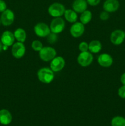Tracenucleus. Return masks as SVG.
Returning <instances> with one entry per match:
<instances>
[{
  "label": "nucleus",
  "mask_w": 125,
  "mask_h": 126,
  "mask_svg": "<svg viewBox=\"0 0 125 126\" xmlns=\"http://www.w3.org/2000/svg\"><path fill=\"white\" fill-rule=\"evenodd\" d=\"M87 2L88 4L90 5L91 6H98L100 2V0H87Z\"/></svg>",
  "instance_id": "bb28decb"
},
{
  "label": "nucleus",
  "mask_w": 125,
  "mask_h": 126,
  "mask_svg": "<svg viewBox=\"0 0 125 126\" xmlns=\"http://www.w3.org/2000/svg\"><path fill=\"white\" fill-rule=\"evenodd\" d=\"M1 19H0V25H1Z\"/></svg>",
  "instance_id": "7c9ffc66"
},
{
  "label": "nucleus",
  "mask_w": 125,
  "mask_h": 126,
  "mask_svg": "<svg viewBox=\"0 0 125 126\" xmlns=\"http://www.w3.org/2000/svg\"><path fill=\"white\" fill-rule=\"evenodd\" d=\"M125 39V33L121 30H116L112 32L110 36V42L114 45H120L123 43Z\"/></svg>",
  "instance_id": "9d476101"
},
{
  "label": "nucleus",
  "mask_w": 125,
  "mask_h": 126,
  "mask_svg": "<svg viewBox=\"0 0 125 126\" xmlns=\"http://www.w3.org/2000/svg\"><path fill=\"white\" fill-rule=\"evenodd\" d=\"M120 81L123 85H125V73H123L120 77Z\"/></svg>",
  "instance_id": "c85d7f7f"
},
{
  "label": "nucleus",
  "mask_w": 125,
  "mask_h": 126,
  "mask_svg": "<svg viewBox=\"0 0 125 126\" xmlns=\"http://www.w3.org/2000/svg\"><path fill=\"white\" fill-rule=\"evenodd\" d=\"M64 16L66 20L68 22L71 23H74L77 21L78 18V15L75 11L73 9H66Z\"/></svg>",
  "instance_id": "f3484780"
},
{
  "label": "nucleus",
  "mask_w": 125,
  "mask_h": 126,
  "mask_svg": "<svg viewBox=\"0 0 125 126\" xmlns=\"http://www.w3.org/2000/svg\"><path fill=\"white\" fill-rule=\"evenodd\" d=\"M118 94L120 98L125 99V85H123L119 88L118 91Z\"/></svg>",
  "instance_id": "393cba45"
},
{
  "label": "nucleus",
  "mask_w": 125,
  "mask_h": 126,
  "mask_svg": "<svg viewBox=\"0 0 125 126\" xmlns=\"http://www.w3.org/2000/svg\"><path fill=\"white\" fill-rule=\"evenodd\" d=\"M50 68L53 72H58L64 68L66 62L64 59L61 56H56L51 60Z\"/></svg>",
  "instance_id": "0eeeda50"
},
{
  "label": "nucleus",
  "mask_w": 125,
  "mask_h": 126,
  "mask_svg": "<svg viewBox=\"0 0 125 126\" xmlns=\"http://www.w3.org/2000/svg\"><path fill=\"white\" fill-rule=\"evenodd\" d=\"M12 119V115L8 110L2 109L0 110V123L3 125H8Z\"/></svg>",
  "instance_id": "dca6fc26"
},
{
  "label": "nucleus",
  "mask_w": 125,
  "mask_h": 126,
  "mask_svg": "<svg viewBox=\"0 0 125 126\" xmlns=\"http://www.w3.org/2000/svg\"><path fill=\"white\" fill-rule=\"evenodd\" d=\"M112 126H125V118L121 116H115L112 119Z\"/></svg>",
  "instance_id": "412c9836"
},
{
  "label": "nucleus",
  "mask_w": 125,
  "mask_h": 126,
  "mask_svg": "<svg viewBox=\"0 0 125 126\" xmlns=\"http://www.w3.org/2000/svg\"><path fill=\"white\" fill-rule=\"evenodd\" d=\"M86 1H87V0H86Z\"/></svg>",
  "instance_id": "473e14b6"
},
{
  "label": "nucleus",
  "mask_w": 125,
  "mask_h": 126,
  "mask_svg": "<svg viewBox=\"0 0 125 126\" xmlns=\"http://www.w3.org/2000/svg\"><path fill=\"white\" fill-rule=\"evenodd\" d=\"M112 57L109 54L104 53L99 55L98 57V62L100 66L104 68H109L113 64Z\"/></svg>",
  "instance_id": "f8f14e48"
},
{
  "label": "nucleus",
  "mask_w": 125,
  "mask_h": 126,
  "mask_svg": "<svg viewBox=\"0 0 125 126\" xmlns=\"http://www.w3.org/2000/svg\"><path fill=\"white\" fill-rule=\"evenodd\" d=\"M65 11L66 8L60 2H54L48 8V13L54 18L61 17L64 15Z\"/></svg>",
  "instance_id": "f03ea898"
},
{
  "label": "nucleus",
  "mask_w": 125,
  "mask_h": 126,
  "mask_svg": "<svg viewBox=\"0 0 125 126\" xmlns=\"http://www.w3.org/2000/svg\"><path fill=\"white\" fill-rule=\"evenodd\" d=\"M92 20V13L90 11L86 10L84 12L81 13L80 20L83 25H87Z\"/></svg>",
  "instance_id": "aec40b11"
},
{
  "label": "nucleus",
  "mask_w": 125,
  "mask_h": 126,
  "mask_svg": "<svg viewBox=\"0 0 125 126\" xmlns=\"http://www.w3.org/2000/svg\"><path fill=\"white\" fill-rule=\"evenodd\" d=\"M14 34L10 31H5L2 33L1 38V41L3 44V45L6 46H11L14 44L15 41Z\"/></svg>",
  "instance_id": "4468645a"
},
{
  "label": "nucleus",
  "mask_w": 125,
  "mask_h": 126,
  "mask_svg": "<svg viewBox=\"0 0 125 126\" xmlns=\"http://www.w3.org/2000/svg\"><path fill=\"white\" fill-rule=\"evenodd\" d=\"M93 61V55L90 52H81L77 57V62L82 67L89 66Z\"/></svg>",
  "instance_id": "39448f33"
},
{
  "label": "nucleus",
  "mask_w": 125,
  "mask_h": 126,
  "mask_svg": "<svg viewBox=\"0 0 125 126\" xmlns=\"http://www.w3.org/2000/svg\"><path fill=\"white\" fill-rule=\"evenodd\" d=\"M1 22L3 25L9 26L13 23L15 19V14L11 9H6L2 12L1 16Z\"/></svg>",
  "instance_id": "9b49d317"
},
{
  "label": "nucleus",
  "mask_w": 125,
  "mask_h": 126,
  "mask_svg": "<svg viewBox=\"0 0 125 126\" xmlns=\"http://www.w3.org/2000/svg\"><path fill=\"white\" fill-rule=\"evenodd\" d=\"M12 54L15 59H19L23 57L26 52V48L23 43L17 42L12 45Z\"/></svg>",
  "instance_id": "6e6552de"
},
{
  "label": "nucleus",
  "mask_w": 125,
  "mask_h": 126,
  "mask_svg": "<svg viewBox=\"0 0 125 126\" xmlns=\"http://www.w3.org/2000/svg\"><path fill=\"white\" fill-rule=\"evenodd\" d=\"M31 48L36 52H39L43 48V44L39 40H34L31 43Z\"/></svg>",
  "instance_id": "4be33fe9"
},
{
  "label": "nucleus",
  "mask_w": 125,
  "mask_h": 126,
  "mask_svg": "<svg viewBox=\"0 0 125 126\" xmlns=\"http://www.w3.org/2000/svg\"><path fill=\"white\" fill-rule=\"evenodd\" d=\"M7 9V5L3 0H0V12H2Z\"/></svg>",
  "instance_id": "cd10ccee"
},
{
  "label": "nucleus",
  "mask_w": 125,
  "mask_h": 126,
  "mask_svg": "<svg viewBox=\"0 0 125 126\" xmlns=\"http://www.w3.org/2000/svg\"><path fill=\"white\" fill-rule=\"evenodd\" d=\"M34 32L36 35L40 38H46L51 33L50 27L44 22L37 23L34 27Z\"/></svg>",
  "instance_id": "423d86ee"
},
{
  "label": "nucleus",
  "mask_w": 125,
  "mask_h": 126,
  "mask_svg": "<svg viewBox=\"0 0 125 126\" xmlns=\"http://www.w3.org/2000/svg\"><path fill=\"white\" fill-rule=\"evenodd\" d=\"M15 38L18 42L24 43L26 39V33L25 30L22 28H18L15 30L14 33Z\"/></svg>",
  "instance_id": "6ab92c4d"
},
{
  "label": "nucleus",
  "mask_w": 125,
  "mask_h": 126,
  "mask_svg": "<svg viewBox=\"0 0 125 126\" xmlns=\"http://www.w3.org/2000/svg\"><path fill=\"white\" fill-rule=\"evenodd\" d=\"M119 7L120 3L118 0H106L103 4L104 10L109 13L116 12Z\"/></svg>",
  "instance_id": "ddd939ff"
},
{
  "label": "nucleus",
  "mask_w": 125,
  "mask_h": 126,
  "mask_svg": "<svg viewBox=\"0 0 125 126\" xmlns=\"http://www.w3.org/2000/svg\"></svg>",
  "instance_id": "72a5a7b5"
},
{
  "label": "nucleus",
  "mask_w": 125,
  "mask_h": 126,
  "mask_svg": "<svg viewBox=\"0 0 125 126\" xmlns=\"http://www.w3.org/2000/svg\"><path fill=\"white\" fill-rule=\"evenodd\" d=\"M109 17H110V16H109V12H106V11H105L100 12V15H99V18H100V19L102 20H107L109 18Z\"/></svg>",
  "instance_id": "a878e982"
},
{
  "label": "nucleus",
  "mask_w": 125,
  "mask_h": 126,
  "mask_svg": "<svg viewBox=\"0 0 125 126\" xmlns=\"http://www.w3.org/2000/svg\"><path fill=\"white\" fill-rule=\"evenodd\" d=\"M38 78L39 81L44 84H50L53 81L54 72L47 67H44L39 69L38 71Z\"/></svg>",
  "instance_id": "f257e3e1"
},
{
  "label": "nucleus",
  "mask_w": 125,
  "mask_h": 126,
  "mask_svg": "<svg viewBox=\"0 0 125 126\" xmlns=\"http://www.w3.org/2000/svg\"><path fill=\"white\" fill-rule=\"evenodd\" d=\"M124 33H125V32H124Z\"/></svg>",
  "instance_id": "2f4dec72"
},
{
  "label": "nucleus",
  "mask_w": 125,
  "mask_h": 126,
  "mask_svg": "<svg viewBox=\"0 0 125 126\" xmlns=\"http://www.w3.org/2000/svg\"><path fill=\"white\" fill-rule=\"evenodd\" d=\"M39 52V57L44 62L51 61L56 56V50L50 46L43 47Z\"/></svg>",
  "instance_id": "7ed1b4c3"
},
{
  "label": "nucleus",
  "mask_w": 125,
  "mask_h": 126,
  "mask_svg": "<svg viewBox=\"0 0 125 126\" xmlns=\"http://www.w3.org/2000/svg\"><path fill=\"white\" fill-rule=\"evenodd\" d=\"M88 3L86 0H75L72 4V9L77 13H82L86 11Z\"/></svg>",
  "instance_id": "2eb2a0df"
},
{
  "label": "nucleus",
  "mask_w": 125,
  "mask_h": 126,
  "mask_svg": "<svg viewBox=\"0 0 125 126\" xmlns=\"http://www.w3.org/2000/svg\"><path fill=\"white\" fill-rule=\"evenodd\" d=\"M46 38L47 40V41L49 42L50 44H54V43H56V41H57L58 39L57 34L51 33V32L46 37Z\"/></svg>",
  "instance_id": "5701e85b"
},
{
  "label": "nucleus",
  "mask_w": 125,
  "mask_h": 126,
  "mask_svg": "<svg viewBox=\"0 0 125 126\" xmlns=\"http://www.w3.org/2000/svg\"><path fill=\"white\" fill-rule=\"evenodd\" d=\"M78 49L80 52H87L88 51V44L85 41H82L78 45Z\"/></svg>",
  "instance_id": "b1692460"
},
{
  "label": "nucleus",
  "mask_w": 125,
  "mask_h": 126,
  "mask_svg": "<svg viewBox=\"0 0 125 126\" xmlns=\"http://www.w3.org/2000/svg\"><path fill=\"white\" fill-rule=\"evenodd\" d=\"M70 33L75 38L82 36L85 32V26L80 22H76L71 25L70 28Z\"/></svg>",
  "instance_id": "1a4fd4ad"
},
{
  "label": "nucleus",
  "mask_w": 125,
  "mask_h": 126,
  "mask_svg": "<svg viewBox=\"0 0 125 126\" xmlns=\"http://www.w3.org/2000/svg\"><path fill=\"white\" fill-rule=\"evenodd\" d=\"M88 47H89L88 50L92 54L99 53L102 50V48L101 43L98 40L91 41L88 44Z\"/></svg>",
  "instance_id": "a211bd4d"
},
{
  "label": "nucleus",
  "mask_w": 125,
  "mask_h": 126,
  "mask_svg": "<svg viewBox=\"0 0 125 126\" xmlns=\"http://www.w3.org/2000/svg\"><path fill=\"white\" fill-rule=\"evenodd\" d=\"M66 23L63 18L61 17H56L51 20L50 23V28L51 33L59 34L64 30Z\"/></svg>",
  "instance_id": "20e7f679"
},
{
  "label": "nucleus",
  "mask_w": 125,
  "mask_h": 126,
  "mask_svg": "<svg viewBox=\"0 0 125 126\" xmlns=\"http://www.w3.org/2000/svg\"><path fill=\"white\" fill-rule=\"evenodd\" d=\"M2 49H3V44H2V42L0 41V52L2 51Z\"/></svg>",
  "instance_id": "c756f323"
}]
</instances>
